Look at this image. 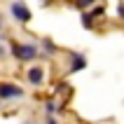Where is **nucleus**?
<instances>
[{
	"label": "nucleus",
	"instance_id": "nucleus-5",
	"mask_svg": "<svg viewBox=\"0 0 124 124\" xmlns=\"http://www.w3.org/2000/svg\"><path fill=\"white\" fill-rule=\"evenodd\" d=\"M70 59H73V66H70L73 73H77V70H82L84 66H87V59H84L82 54H77V52H70Z\"/></svg>",
	"mask_w": 124,
	"mask_h": 124
},
{
	"label": "nucleus",
	"instance_id": "nucleus-2",
	"mask_svg": "<svg viewBox=\"0 0 124 124\" xmlns=\"http://www.w3.org/2000/svg\"><path fill=\"white\" fill-rule=\"evenodd\" d=\"M23 94V89H19L16 84H0V98H16Z\"/></svg>",
	"mask_w": 124,
	"mask_h": 124
},
{
	"label": "nucleus",
	"instance_id": "nucleus-9",
	"mask_svg": "<svg viewBox=\"0 0 124 124\" xmlns=\"http://www.w3.org/2000/svg\"><path fill=\"white\" fill-rule=\"evenodd\" d=\"M117 12H119V19H124V2H119V7H117Z\"/></svg>",
	"mask_w": 124,
	"mask_h": 124
},
{
	"label": "nucleus",
	"instance_id": "nucleus-6",
	"mask_svg": "<svg viewBox=\"0 0 124 124\" xmlns=\"http://www.w3.org/2000/svg\"><path fill=\"white\" fill-rule=\"evenodd\" d=\"M82 23L87 28H91V26H94V14H91V12H82Z\"/></svg>",
	"mask_w": 124,
	"mask_h": 124
},
{
	"label": "nucleus",
	"instance_id": "nucleus-4",
	"mask_svg": "<svg viewBox=\"0 0 124 124\" xmlns=\"http://www.w3.org/2000/svg\"><path fill=\"white\" fill-rule=\"evenodd\" d=\"M26 77H28V82H31V84H40L42 77H45V70H42L40 66H33V68H28Z\"/></svg>",
	"mask_w": 124,
	"mask_h": 124
},
{
	"label": "nucleus",
	"instance_id": "nucleus-3",
	"mask_svg": "<svg viewBox=\"0 0 124 124\" xmlns=\"http://www.w3.org/2000/svg\"><path fill=\"white\" fill-rule=\"evenodd\" d=\"M12 14H14V19H19V21H28L31 19V9H28L23 2H12Z\"/></svg>",
	"mask_w": 124,
	"mask_h": 124
},
{
	"label": "nucleus",
	"instance_id": "nucleus-11",
	"mask_svg": "<svg viewBox=\"0 0 124 124\" xmlns=\"http://www.w3.org/2000/svg\"><path fill=\"white\" fill-rule=\"evenodd\" d=\"M47 124H56V122H54V119H49V122H47Z\"/></svg>",
	"mask_w": 124,
	"mask_h": 124
},
{
	"label": "nucleus",
	"instance_id": "nucleus-8",
	"mask_svg": "<svg viewBox=\"0 0 124 124\" xmlns=\"http://www.w3.org/2000/svg\"><path fill=\"white\" fill-rule=\"evenodd\" d=\"M91 14H94V16H103V14H105V7H101V5L94 7V9H91Z\"/></svg>",
	"mask_w": 124,
	"mask_h": 124
},
{
	"label": "nucleus",
	"instance_id": "nucleus-7",
	"mask_svg": "<svg viewBox=\"0 0 124 124\" xmlns=\"http://www.w3.org/2000/svg\"><path fill=\"white\" fill-rule=\"evenodd\" d=\"M94 2H96V0H75V5L80 7V9H87V7L94 5Z\"/></svg>",
	"mask_w": 124,
	"mask_h": 124
},
{
	"label": "nucleus",
	"instance_id": "nucleus-1",
	"mask_svg": "<svg viewBox=\"0 0 124 124\" xmlns=\"http://www.w3.org/2000/svg\"><path fill=\"white\" fill-rule=\"evenodd\" d=\"M12 54L19 59V61H31V59H35L38 56V49L33 47V45H12Z\"/></svg>",
	"mask_w": 124,
	"mask_h": 124
},
{
	"label": "nucleus",
	"instance_id": "nucleus-10",
	"mask_svg": "<svg viewBox=\"0 0 124 124\" xmlns=\"http://www.w3.org/2000/svg\"><path fill=\"white\" fill-rule=\"evenodd\" d=\"M45 110H47V112H49V115H52V112H54V110H56V108H54V103H47V108H45Z\"/></svg>",
	"mask_w": 124,
	"mask_h": 124
}]
</instances>
